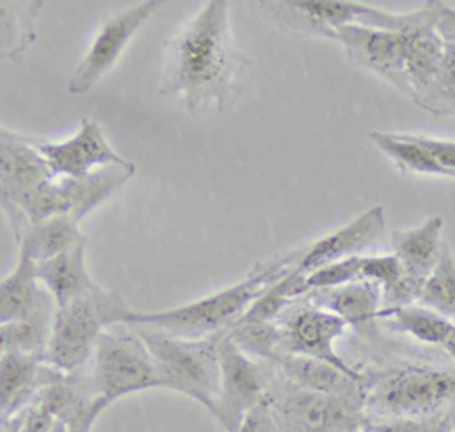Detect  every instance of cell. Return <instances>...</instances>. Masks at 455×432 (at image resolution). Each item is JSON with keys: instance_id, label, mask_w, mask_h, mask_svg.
Wrapping results in <instances>:
<instances>
[{"instance_id": "cell-31", "label": "cell", "mask_w": 455, "mask_h": 432, "mask_svg": "<svg viewBox=\"0 0 455 432\" xmlns=\"http://www.w3.org/2000/svg\"><path fill=\"white\" fill-rule=\"evenodd\" d=\"M361 260L363 256H352L345 258L334 263H329L325 267L316 268L315 272L307 274L304 283L307 288V293L313 290H323V288H336L352 281L361 279Z\"/></svg>"}, {"instance_id": "cell-37", "label": "cell", "mask_w": 455, "mask_h": 432, "mask_svg": "<svg viewBox=\"0 0 455 432\" xmlns=\"http://www.w3.org/2000/svg\"><path fill=\"white\" fill-rule=\"evenodd\" d=\"M432 87H437L443 91H455V44L453 43H444L441 66Z\"/></svg>"}, {"instance_id": "cell-34", "label": "cell", "mask_w": 455, "mask_h": 432, "mask_svg": "<svg viewBox=\"0 0 455 432\" xmlns=\"http://www.w3.org/2000/svg\"><path fill=\"white\" fill-rule=\"evenodd\" d=\"M419 108L434 114V116H448L455 117V91H443L437 87H430L423 94L412 100Z\"/></svg>"}, {"instance_id": "cell-16", "label": "cell", "mask_w": 455, "mask_h": 432, "mask_svg": "<svg viewBox=\"0 0 455 432\" xmlns=\"http://www.w3.org/2000/svg\"><path fill=\"white\" fill-rule=\"evenodd\" d=\"M386 229V212L382 204H375L348 224L331 231L329 235L299 247V258L293 272L307 276L329 263L361 256L359 252L373 245Z\"/></svg>"}, {"instance_id": "cell-20", "label": "cell", "mask_w": 455, "mask_h": 432, "mask_svg": "<svg viewBox=\"0 0 455 432\" xmlns=\"http://www.w3.org/2000/svg\"><path fill=\"white\" fill-rule=\"evenodd\" d=\"M443 226L444 220L439 215L425 219L419 226L407 229H393L389 244L393 254L400 260L407 277L425 283L434 265L439 260L443 249Z\"/></svg>"}, {"instance_id": "cell-25", "label": "cell", "mask_w": 455, "mask_h": 432, "mask_svg": "<svg viewBox=\"0 0 455 432\" xmlns=\"http://www.w3.org/2000/svg\"><path fill=\"white\" fill-rule=\"evenodd\" d=\"M20 254L34 263L46 261L75 247L85 245V236L78 229V222L68 215H57L41 222L28 224L18 236Z\"/></svg>"}, {"instance_id": "cell-18", "label": "cell", "mask_w": 455, "mask_h": 432, "mask_svg": "<svg viewBox=\"0 0 455 432\" xmlns=\"http://www.w3.org/2000/svg\"><path fill=\"white\" fill-rule=\"evenodd\" d=\"M304 299L316 308L334 313L347 325L370 332L382 308V286L368 279H359L336 288L313 290Z\"/></svg>"}, {"instance_id": "cell-5", "label": "cell", "mask_w": 455, "mask_h": 432, "mask_svg": "<svg viewBox=\"0 0 455 432\" xmlns=\"http://www.w3.org/2000/svg\"><path fill=\"white\" fill-rule=\"evenodd\" d=\"M455 370L405 364L370 375L364 412L371 420L421 418L453 409Z\"/></svg>"}, {"instance_id": "cell-12", "label": "cell", "mask_w": 455, "mask_h": 432, "mask_svg": "<svg viewBox=\"0 0 455 432\" xmlns=\"http://www.w3.org/2000/svg\"><path fill=\"white\" fill-rule=\"evenodd\" d=\"M162 7L164 2L160 0H146L107 18L69 76L68 92L76 96L91 91L114 68L132 36Z\"/></svg>"}, {"instance_id": "cell-17", "label": "cell", "mask_w": 455, "mask_h": 432, "mask_svg": "<svg viewBox=\"0 0 455 432\" xmlns=\"http://www.w3.org/2000/svg\"><path fill=\"white\" fill-rule=\"evenodd\" d=\"M64 372L44 357L5 352L0 356V420L18 416L34 404L37 395L59 382Z\"/></svg>"}, {"instance_id": "cell-4", "label": "cell", "mask_w": 455, "mask_h": 432, "mask_svg": "<svg viewBox=\"0 0 455 432\" xmlns=\"http://www.w3.org/2000/svg\"><path fill=\"white\" fill-rule=\"evenodd\" d=\"M132 308L116 292L100 284L55 309L46 361L64 373L91 361L100 334L116 324H126Z\"/></svg>"}, {"instance_id": "cell-35", "label": "cell", "mask_w": 455, "mask_h": 432, "mask_svg": "<svg viewBox=\"0 0 455 432\" xmlns=\"http://www.w3.org/2000/svg\"><path fill=\"white\" fill-rule=\"evenodd\" d=\"M416 142L421 144L439 165L448 169L450 172L455 174V140L448 139H434V137H425V135H414Z\"/></svg>"}, {"instance_id": "cell-1", "label": "cell", "mask_w": 455, "mask_h": 432, "mask_svg": "<svg viewBox=\"0 0 455 432\" xmlns=\"http://www.w3.org/2000/svg\"><path fill=\"white\" fill-rule=\"evenodd\" d=\"M249 69L231 30L229 2L208 0L167 39L160 92L194 116L224 112L243 94Z\"/></svg>"}, {"instance_id": "cell-11", "label": "cell", "mask_w": 455, "mask_h": 432, "mask_svg": "<svg viewBox=\"0 0 455 432\" xmlns=\"http://www.w3.org/2000/svg\"><path fill=\"white\" fill-rule=\"evenodd\" d=\"M281 331V352L325 361L347 375L370 380L366 373L347 363L334 348V341L347 331V322L322 308L309 304L304 297L288 306L275 320Z\"/></svg>"}, {"instance_id": "cell-13", "label": "cell", "mask_w": 455, "mask_h": 432, "mask_svg": "<svg viewBox=\"0 0 455 432\" xmlns=\"http://www.w3.org/2000/svg\"><path fill=\"white\" fill-rule=\"evenodd\" d=\"M331 39L343 46L354 66L377 75L412 100V89L405 71V43L398 32L364 25H345L336 28Z\"/></svg>"}, {"instance_id": "cell-40", "label": "cell", "mask_w": 455, "mask_h": 432, "mask_svg": "<svg viewBox=\"0 0 455 432\" xmlns=\"http://www.w3.org/2000/svg\"><path fill=\"white\" fill-rule=\"evenodd\" d=\"M357 432H368V430H366V428H361V430H357Z\"/></svg>"}, {"instance_id": "cell-15", "label": "cell", "mask_w": 455, "mask_h": 432, "mask_svg": "<svg viewBox=\"0 0 455 432\" xmlns=\"http://www.w3.org/2000/svg\"><path fill=\"white\" fill-rule=\"evenodd\" d=\"M439 7L441 2L430 0L416 11L402 12L398 34L405 43V71L412 100L428 91L437 78L444 52V41L435 28Z\"/></svg>"}, {"instance_id": "cell-28", "label": "cell", "mask_w": 455, "mask_h": 432, "mask_svg": "<svg viewBox=\"0 0 455 432\" xmlns=\"http://www.w3.org/2000/svg\"><path fill=\"white\" fill-rule=\"evenodd\" d=\"M416 304L455 322V256L448 242L443 244L439 260L425 279Z\"/></svg>"}, {"instance_id": "cell-2", "label": "cell", "mask_w": 455, "mask_h": 432, "mask_svg": "<svg viewBox=\"0 0 455 432\" xmlns=\"http://www.w3.org/2000/svg\"><path fill=\"white\" fill-rule=\"evenodd\" d=\"M297 258L299 249H293L258 261L242 281L224 290L171 309L132 311L126 324L156 327L187 340L226 334L272 284L295 268Z\"/></svg>"}, {"instance_id": "cell-39", "label": "cell", "mask_w": 455, "mask_h": 432, "mask_svg": "<svg viewBox=\"0 0 455 432\" xmlns=\"http://www.w3.org/2000/svg\"><path fill=\"white\" fill-rule=\"evenodd\" d=\"M53 432H68V430H66V427L60 421H57L55 427H53Z\"/></svg>"}, {"instance_id": "cell-7", "label": "cell", "mask_w": 455, "mask_h": 432, "mask_svg": "<svg viewBox=\"0 0 455 432\" xmlns=\"http://www.w3.org/2000/svg\"><path fill=\"white\" fill-rule=\"evenodd\" d=\"M53 180L36 137L0 126V212L14 240L37 220Z\"/></svg>"}, {"instance_id": "cell-8", "label": "cell", "mask_w": 455, "mask_h": 432, "mask_svg": "<svg viewBox=\"0 0 455 432\" xmlns=\"http://www.w3.org/2000/svg\"><path fill=\"white\" fill-rule=\"evenodd\" d=\"M265 398L283 432H357L368 420L364 404L300 388L275 366Z\"/></svg>"}, {"instance_id": "cell-3", "label": "cell", "mask_w": 455, "mask_h": 432, "mask_svg": "<svg viewBox=\"0 0 455 432\" xmlns=\"http://www.w3.org/2000/svg\"><path fill=\"white\" fill-rule=\"evenodd\" d=\"M156 364L160 388L201 404L212 416L219 395V341L222 334L187 340L149 325H133Z\"/></svg>"}, {"instance_id": "cell-27", "label": "cell", "mask_w": 455, "mask_h": 432, "mask_svg": "<svg viewBox=\"0 0 455 432\" xmlns=\"http://www.w3.org/2000/svg\"><path fill=\"white\" fill-rule=\"evenodd\" d=\"M371 142L400 169L407 174L421 176H441L453 178L455 174L444 169L435 162V158L416 142L414 135L409 133H386V132H370Z\"/></svg>"}, {"instance_id": "cell-22", "label": "cell", "mask_w": 455, "mask_h": 432, "mask_svg": "<svg viewBox=\"0 0 455 432\" xmlns=\"http://www.w3.org/2000/svg\"><path fill=\"white\" fill-rule=\"evenodd\" d=\"M379 320L386 322L389 329L405 332L421 343L441 347L455 359V322L450 318L419 304H409L380 309Z\"/></svg>"}, {"instance_id": "cell-29", "label": "cell", "mask_w": 455, "mask_h": 432, "mask_svg": "<svg viewBox=\"0 0 455 432\" xmlns=\"http://www.w3.org/2000/svg\"><path fill=\"white\" fill-rule=\"evenodd\" d=\"M231 341L247 356L272 363L281 354V331L275 322L238 320L228 332Z\"/></svg>"}, {"instance_id": "cell-9", "label": "cell", "mask_w": 455, "mask_h": 432, "mask_svg": "<svg viewBox=\"0 0 455 432\" xmlns=\"http://www.w3.org/2000/svg\"><path fill=\"white\" fill-rule=\"evenodd\" d=\"M261 5L268 7L272 18L284 30L327 39L345 25H364L393 32L398 18V12L345 0H286L261 2Z\"/></svg>"}, {"instance_id": "cell-10", "label": "cell", "mask_w": 455, "mask_h": 432, "mask_svg": "<svg viewBox=\"0 0 455 432\" xmlns=\"http://www.w3.org/2000/svg\"><path fill=\"white\" fill-rule=\"evenodd\" d=\"M219 368L220 380L213 418L224 430L235 432L243 416L265 398L274 364L247 356L228 334H222Z\"/></svg>"}, {"instance_id": "cell-23", "label": "cell", "mask_w": 455, "mask_h": 432, "mask_svg": "<svg viewBox=\"0 0 455 432\" xmlns=\"http://www.w3.org/2000/svg\"><path fill=\"white\" fill-rule=\"evenodd\" d=\"M53 300L36 277V263L18 254L12 272L0 281V325L23 318Z\"/></svg>"}, {"instance_id": "cell-6", "label": "cell", "mask_w": 455, "mask_h": 432, "mask_svg": "<svg viewBox=\"0 0 455 432\" xmlns=\"http://www.w3.org/2000/svg\"><path fill=\"white\" fill-rule=\"evenodd\" d=\"M85 370L103 411L123 396L160 388L153 356L130 324L110 325L100 334Z\"/></svg>"}, {"instance_id": "cell-30", "label": "cell", "mask_w": 455, "mask_h": 432, "mask_svg": "<svg viewBox=\"0 0 455 432\" xmlns=\"http://www.w3.org/2000/svg\"><path fill=\"white\" fill-rule=\"evenodd\" d=\"M368 432H455L453 409L421 416V418H393V420H366Z\"/></svg>"}, {"instance_id": "cell-36", "label": "cell", "mask_w": 455, "mask_h": 432, "mask_svg": "<svg viewBox=\"0 0 455 432\" xmlns=\"http://www.w3.org/2000/svg\"><path fill=\"white\" fill-rule=\"evenodd\" d=\"M57 420L41 405L32 404L21 412L20 432H53Z\"/></svg>"}, {"instance_id": "cell-33", "label": "cell", "mask_w": 455, "mask_h": 432, "mask_svg": "<svg viewBox=\"0 0 455 432\" xmlns=\"http://www.w3.org/2000/svg\"><path fill=\"white\" fill-rule=\"evenodd\" d=\"M235 432H283L267 398L256 404L240 421Z\"/></svg>"}, {"instance_id": "cell-14", "label": "cell", "mask_w": 455, "mask_h": 432, "mask_svg": "<svg viewBox=\"0 0 455 432\" xmlns=\"http://www.w3.org/2000/svg\"><path fill=\"white\" fill-rule=\"evenodd\" d=\"M36 144L57 178H82L101 167L132 164L116 153L100 124L89 117L82 119L78 132L69 139L53 142L36 137Z\"/></svg>"}, {"instance_id": "cell-21", "label": "cell", "mask_w": 455, "mask_h": 432, "mask_svg": "<svg viewBox=\"0 0 455 432\" xmlns=\"http://www.w3.org/2000/svg\"><path fill=\"white\" fill-rule=\"evenodd\" d=\"M36 277L52 295L55 308L68 304L98 284L85 267V245L36 263Z\"/></svg>"}, {"instance_id": "cell-19", "label": "cell", "mask_w": 455, "mask_h": 432, "mask_svg": "<svg viewBox=\"0 0 455 432\" xmlns=\"http://www.w3.org/2000/svg\"><path fill=\"white\" fill-rule=\"evenodd\" d=\"M272 363L281 372L283 377H286L290 382L300 388L338 395L366 404L370 380L354 379L325 361L281 352L274 357Z\"/></svg>"}, {"instance_id": "cell-24", "label": "cell", "mask_w": 455, "mask_h": 432, "mask_svg": "<svg viewBox=\"0 0 455 432\" xmlns=\"http://www.w3.org/2000/svg\"><path fill=\"white\" fill-rule=\"evenodd\" d=\"M43 0H0V64L20 62L37 39Z\"/></svg>"}, {"instance_id": "cell-26", "label": "cell", "mask_w": 455, "mask_h": 432, "mask_svg": "<svg viewBox=\"0 0 455 432\" xmlns=\"http://www.w3.org/2000/svg\"><path fill=\"white\" fill-rule=\"evenodd\" d=\"M55 309V302L50 300L34 313L0 325V356L5 352H20L46 359Z\"/></svg>"}, {"instance_id": "cell-38", "label": "cell", "mask_w": 455, "mask_h": 432, "mask_svg": "<svg viewBox=\"0 0 455 432\" xmlns=\"http://www.w3.org/2000/svg\"><path fill=\"white\" fill-rule=\"evenodd\" d=\"M435 28L444 43L455 44V7L441 2Z\"/></svg>"}, {"instance_id": "cell-32", "label": "cell", "mask_w": 455, "mask_h": 432, "mask_svg": "<svg viewBox=\"0 0 455 432\" xmlns=\"http://www.w3.org/2000/svg\"><path fill=\"white\" fill-rule=\"evenodd\" d=\"M402 277L403 267L393 252L382 256H363L361 260V279L379 283L382 290L391 288Z\"/></svg>"}]
</instances>
